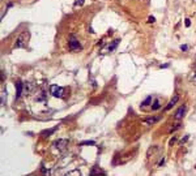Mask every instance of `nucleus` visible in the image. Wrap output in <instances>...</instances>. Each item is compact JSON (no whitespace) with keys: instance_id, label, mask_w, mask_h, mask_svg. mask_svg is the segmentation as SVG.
<instances>
[{"instance_id":"nucleus-24","label":"nucleus","mask_w":196,"mask_h":176,"mask_svg":"<svg viewBox=\"0 0 196 176\" xmlns=\"http://www.w3.org/2000/svg\"><path fill=\"white\" fill-rule=\"evenodd\" d=\"M184 25H186L187 28H189V26H191V21H189V20H186V21H184Z\"/></svg>"},{"instance_id":"nucleus-17","label":"nucleus","mask_w":196,"mask_h":176,"mask_svg":"<svg viewBox=\"0 0 196 176\" xmlns=\"http://www.w3.org/2000/svg\"><path fill=\"white\" fill-rule=\"evenodd\" d=\"M160 107H161V105H160V102H158V101H156V102L153 103V106H152V108H153V110H158Z\"/></svg>"},{"instance_id":"nucleus-27","label":"nucleus","mask_w":196,"mask_h":176,"mask_svg":"<svg viewBox=\"0 0 196 176\" xmlns=\"http://www.w3.org/2000/svg\"><path fill=\"white\" fill-rule=\"evenodd\" d=\"M163 163H165V158H162V160H161V162H160V166H162V164H163Z\"/></svg>"},{"instance_id":"nucleus-28","label":"nucleus","mask_w":196,"mask_h":176,"mask_svg":"<svg viewBox=\"0 0 196 176\" xmlns=\"http://www.w3.org/2000/svg\"><path fill=\"white\" fill-rule=\"evenodd\" d=\"M166 67H169V64H162L161 65V68H166Z\"/></svg>"},{"instance_id":"nucleus-11","label":"nucleus","mask_w":196,"mask_h":176,"mask_svg":"<svg viewBox=\"0 0 196 176\" xmlns=\"http://www.w3.org/2000/svg\"><path fill=\"white\" fill-rule=\"evenodd\" d=\"M35 101H38V102H45V101H46V93L42 90V92L39 93V95L35 97Z\"/></svg>"},{"instance_id":"nucleus-21","label":"nucleus","mask_w":196,"mask_h":176,"mask_svg":"<svg viewBox=\"0 0 196 176\" xmlns=\"http://www.w3.org/2000/svg\"><path fill=\"white\" fill-rule=\"evenodd\" d=\"M175 142H176V137H173V138L170 140V142H169V145H170V146H173V145H174Z\"/></svg>"},{"instance_id":"nucleus-4","label":"nucleus","mask_w":196,"mask_h":176,"mask_svg":"<svg viewBox=\"0 0 196 176\" xmlns=\"http://www.w3.org/2000/svg\"><path fill=\"white\" fill-rule=\"evenodd\" d=\"M69 48H71V51H78V50H81V44H80V42L77 39H75V37H72L71 41H69Z\"/></svg>"},{"instance_id":"nucleus-13","label":"nucleus","mask_w":196,"mask_h":176,"mask_svg":"<svg viewBox=\"0 0 196 176\" xmlns=\"http://www.w3.org/2000/svg\"><path fill=\"white\" fill-rule=\"evenodd\" d=\"M95 173H105L102 170H100V168H98V167H94L91 171H90V175H95Z\"/></svg>"},{"instance_id":"nucleus-1","label":"nucleus","mask_w":196,"mask_h":176,"mask_svg":"<svg viewBox=\"0 0 196 176\" xmlns=\"http://www.w3.org/2000/svg\"><path fill=\"white\" fill-rule=\"evenodd\" d=\"M29 38H30V33H29V31L21 33V34L17 37V39H16L15 47H16V48H24V47H26V44H28V42H29Z\"/></svg>"},{"instance_id":"nucleus-14","label":"nucleus","mask_w":196,"mask_h":176,"mask_svg":"<svg viewBox=\"0 0 196 176\" xmlns=\"http://www.w3.org/2000/svg\"><path fill=\"white\" fill-rule=\"evenodd\" d=\"M152 99H153V98L149 95V97H148V98H146V99L143 102V107H146V106H149V105L152 103Z\"/></svg>"},{"instance_id":"nucleus-8","label":"nucleus","mask_w":196,"mask_h":176,"mask_svg":"<svg viewBox=\"0 0 196 176\" xmlns=\"http://www.w3.org/2000/svg\"><path fill=\"white\" fill-rule=\"evenodd\" d=\"M22 93H24V83L21 81H17L16 82V98L19 99L22 95Z\"/></svg>"},{"instance_id":"nucleus-15","label":"nucleus","mask_w":196,"mask_h":176,"mask_svg":"<svg viewBox=\"0 0 196 176\" xmlns=\"http://www.w3.org/2000/svg\"><path fill=\"white\" fill-rule=\"evenodd\" d=\"M180 127H182V124H175L174 127H171V128H170V131H169V132H170V133H173L174 131H176V129H179Z\"/></svg>"},{"instance_id":"nucleus-3","label":"nucleus","mask_w":196,"mask_h":176,"mask_svg":"<svg viewBox=\"0 0 196 176\" xmlns=\"http://www.w3.org/2000/svg\"><path fill=\"white\" fill-rule=\"evenodd\" d=\"M68 140H65V138H60V140H56L55 142H54V146H55V149H58V150H65L67 149V146H68Z\"/></svg>"},{"instance_id":"nucleus-6","label":"nucleus","mask_w":196,"mask_h":176,"mask_svg":"<svg viewBox=\"0 0 196 176\" xmlns=\"http://www.w3.org/2000/svg\"><path fill=\"white\" fill-rule=\"evenodd\" d=\"M161 120V116H153V118H148V119H145L144 121H143V124L144 125H146V127H150V125H154L157 121H160Z\"/></svg>"},{"instance_id":"nucleus-29","label":"nucleus","mask_w":196,"mask_h":176,"mask_svg":"<svg viewBox=\"0 0 196 176\" xmlns=\"http://www.w3.org/2000/svg\"><path fill=\"white\" fill-rule=\"evenodd\" d=\"M195 76H196V69H195Z\"/></svg>"},{"instance_id":"nucleus-23","label":"nucleus","mask_w":196,"mask_h":176,"mask_svg":"<svg viewBox=\"0 0 196 176\" xmlns=\"http://www.w3.org/2000/svg\"><path fill=\"white\" fill-rule=\"evenodd\" d=\"M180 50H182V51H187V50H188V46H187V44H182V46H180Z\"/></svg>"},{"instance_id":"nucleus-20","label":"nucleus","mask_w":196,"mask_h":176,"mask_svg":"<svg viewBox=\"0 0 196 176\" xmlns=\"http://www.w3.org/2000/svg\"><path fill=\"white\" fill-rule=\"evenodd\" d=\"M84 4V0H76V2H75V5L76 7H80V5H82Z\"/></svg>"},{"instance_id":"nucleus-10","label":"nucleus","mask_w":196,"mask_h":176,"mask_svg":"<svg viewBox=\"0 0 196 176\" xmlns=\"http://www.w3.org/2000/svg\"><path fill=\"white\" fill-rule=\"evenodd\" d=\"M157 151H158V146H150V147L148 149V151H146V157L150 158L152 154H153V153H157Z\"/></svg>"},{"instance_id":"nucleus-16","label":"nucleus","mask_w":196,"mask_h":176,"mask_svg":"<svg viewBox=\"0 0 196 176\" xmlns=\"http://www.w3.org/2000/svg\"><path fill=\"white\" fill-rule=\"evenodd\" d=\"M56 129H58V127H55L54 129H50V131H46V132H43V136H45V137H47V134H51V133H54V132H55Z\"/></svg>"},{"instance_id":"nucleus-5","label":"nucleus","mask_w":196,"mask_h":176,"mask_svg":"<svg viewBox=\"0 0 196 176\" xmlns=\"http://www.w3.org/2000/svg\"><path fill=\"white\" fill-rule=\"evenodd\" d=\"M186 111H187V108H186V106L183 105V106H180L178 110H176V112H175V115H174V118H175V120H180L184 115H186Z\"/></svg>"},{"instance_id":"nucleus-2","label":"nucleus","mask_w":196,"mask_h":176,"mask_svg":"<svg viewBox=\"0 0 196 176\" xmlns=\"http://www.w3.org/2000/svg\"><path fill=\"white\" fill-rule=\"evenodd\" d=\"M50 92H51L52 97H55V98H63L64 97V87H60L58 85H51Z\"/></svg>"},{"instance_id":"nucleus-26","label":"nucleus","mask_w":196,"mask_h":176,"mask_svg":"<svg viewBox=\"0 0 196 176\" xmlns=\"http://www.w3.org/2000/svg\"><path fill=\"white\" fill-rule=\"evenodd\" d=\"M78 171H73V172H67V175H78Z\"/></svg>"},{"instance_id":"nucleus-18","label":"nucleus","mask_w":196,"mask_h":176,"mask_svg":"<svg viewBox=\"0 0 196 176\" xmlns=\"http://www.w3.org/2000/svg\"><path fill=\"white\" fill-rule=\"evenodd\" d=\"M94 144H95V142H94L93 140H91V141H82V142H80V146H81V145H94Z\"/></svg>"},{"instance_id":"nucleus-7","label":"nucleus","mask_w":196,"mask_h":176,"mask_svg":"<svg viewBox=\"0 0 196 176\" xmlns=\"http://www.w3.org/2000/svg\"><path fill=\"white\" fill-rule=\"evenodd\" d=\"M34 89H35L34 83H32V82H25V83H24V93H25L26 95L32 94V93L34 92Z\"/></svg>"},{"instance_id":"nucleus-25","label":"nucleus","mask_w":196,"mask_h":176,"mask_svg":"<svg viewBox=\"0 0 196 176\" xmlns=\"http://www.w3.org/2000/svg\"><path fill=\"white\" fill-rule=\"evenodd\" d=\"M154 21H156V20H154V17H153V16H150V17H149V20H148V22H149V24H152V22H154Z\"/></svg>"},{"instance_id":"nucleus-12","label":"nucleus","mask_w":196,"mask_h":176,"mask_svg":"<svg viewBox=\"0 0 196 176\" xmlns=\"http://www.w3.org/2000/svg\"><path fill=\"white\" fill-rule=\"evenodd\" d=\"M119 42H120L119 39H117V41H114V43H111V44H110V46L107 47V50H106V51H107V52H111L113 50H115V47H117V46L119 44Z\"/></svg>"},{"instance_id":"nucleus-9","label":"nucleus","mask_w":196,"mask_h":176,"mask_svg":"<svg viewBox=\"0 0 196 176\" xmlns=\"http://www.w3.org/2000/svg\"><path fill=\"white\" fill-rule=\"evenodd\" d=\"M178 101H179V95H174V97H173V98L170 99V102L167 103V106L165 107V110H166V111L171 110V108H173V107H174V106L176 105V102H178Z\"/></svg>"},{"instance_id":"nucleus-22","label":"nucleus","mask_w":196,"mask_h":176,"mask_svg":"<svg viewBox=\"0 0 196 176\" xmlns=\"http://www.w3.org/2000/svg\"><path fill=\"white\" fill-rule=\"evenodd\" d=\"M188 138H189V136H188V134H186V136H184V137L182 138V141H180V144H184V142H186V141H187Z\"/></svg>"},{"instance_id":"nucleus-19","label":"nucleus","mask_w":196,"mask_h":176,"mask_svg":"<svg viewBox=\"0 0 196 176\" xmlns=\"http://www.w3.org/2000/svg\"><path fill=\"white\" fill-rule=\"evenodd\" d=\"M4 103H5V90L2 92V105H4Z\"/></svg>"}]
</instances>
